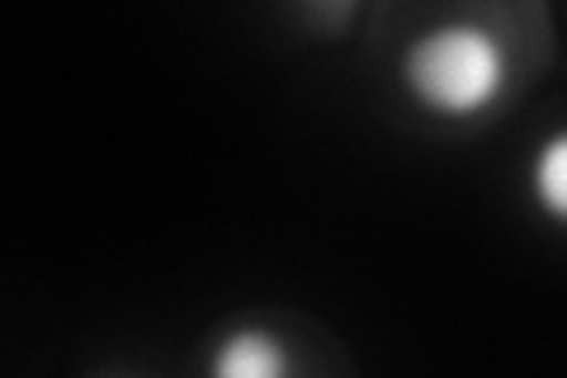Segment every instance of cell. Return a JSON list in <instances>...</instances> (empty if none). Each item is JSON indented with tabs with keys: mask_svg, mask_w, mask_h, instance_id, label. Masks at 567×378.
<instances>
[{
	"mask_svg": "<svg viewBox=\"0 0 567 378\" xmlns=\"http://www.w3.org/2000/svg\"><path fill=\"white\" fill-rule=\"evenodd\" d=\"M402 90L416 110L435 119H483L506 100L511 85V52L487 24L445 20L421 29L402 48Z\"/></svg>",
	"mask_w": 567,
	"mask_h": 378,
	"instance_id": "cell-1",
	"label": "cell"
},
{
	"mask_svg": "<svg viewBox=\"0 0 567 378\" xmlns=\"http://www.w3.org/2000/svg\"><path fill=\"white\" fill-rule=\"evenodd\" d=\"M208 378H293V350L270 327H233L213 340Z\"/></svg>",
	"mask_w": 567,
	"mask_h": 378,
	"instance_id": "cell-2",
	"label": "cell"
},
{
	"mask_svg": "<svg viewBox=\"0 0 567 378\" xmlns=\"http://www.w3.org/2000/svg\"><path fill=\"white\" fill-rule=\"evenodd\" d=\"M529 194L548 223L567 227V129L548 133L529 156Z\"/></svg>",
	"mask_w": 567,
	"mask_h": 378,
	"instance_id": "cell-3",
	"label": "cell"
}]
</instances>
